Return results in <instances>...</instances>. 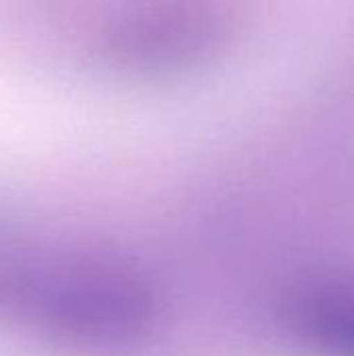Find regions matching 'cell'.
<instances>
[{
  "label": "cell",
  "mask_w": 354,
  "mask_h": 356,
  "mask_svg": "<svg viewBox=\"0 0 354 356\" xmlns=\"http://www.w3.org/2000/svg\"><path fill=\"white\" fill-rule=\"evenodd\" d=\"M0 307L61 344L90 350L131 346L159 317V298L144 273L104 254L4 263Z\"/></svg>",
  "instance_id": "6da1fadb"
},
{
  "label": "cell",
  "mask_w": 354,
  "mask_h": 356,
  "mask_svg": "<svg viewBox=\"0 0 354 356\" xmlns=\"http://www.w3.org/2000/svg\"><path fill=\"white\" fill-rule=\"evenodd\" d=\"M223 38L217 13L192 2H161L117 19L102 38L106 58L131 71H169L194 65Z\"/></svg>",
  "instance_id": "7a4b0ae2"
},
{
  "label": "cell",
  "mask_w": 354,
  "mask_h": 356,
  "mask_svg": "<svg viewBox=\"0 0 354 356\" xmlns=\"http://www.w3.org/2000/svg\"><path fill=\"white\" fill-rule=\"evenodd\" d=\"M288 323L317 356H354V280L334 277L305 288L290 305Z\"/></svg>",
  "instance_id": "3957f363"
}]
</instances>
